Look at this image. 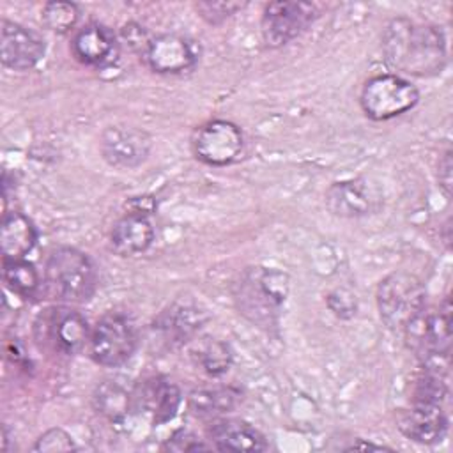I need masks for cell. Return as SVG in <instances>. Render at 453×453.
Segmentation results:
<instances>
[{"label": "cell", "mask_w": 453, "mask_h": 453, "mask_svg": "<svg viewBox=\"0 0 453 453\" xmlns=\"http://www.w3.org/2000/svg\"><path fill=\"white\" fill-rule=\"evenodd\" d=\"M382 51L389 67L411 76H435L446 67L444 32L432 23L393 18L382 34Z\"/></svg>", "instance_id": "6da1fadb"}, {"label": "cell", "mask_w": 453, "mask_h": 453, "mask_svg": "<svg viewBox=\"0 0 453 453\" xmlns=\"http://www.w3.org/2000/svg\"><path fill=\"white\" fill-rule=\"evenodd\" d=\"M287 294V274L267 267H248L232 285L239 313L265 331L276 327Z\"/></svg>", "instance_id": "7a4b0ae2"}, {"label": "cell", "mask_w": 453, "mask_h": 453, "mask_svg": "<svg viewBox=\"0 0 453 453\" xmlns=\"http://www.w3.org/2000/svg\"><path fill=\"white\" fill-rule=\"evenodd\" d=\"M44 283L48 292L58 301L85 303L96 292L97 274L87 253L62 246L46 258Z\"/></svg>", "instance_id": "3957f363"}, {"label": "cell", "mask_w": 453, "mask_h": 453, "mask_svg": "<svg viewBox=\"0 0 453 453\" xmlns=\"http://www.w3.org/2000/svg\"><path fill=\"white\" fill-rule=\"evenodd\" d=\"M425 306L426 290L414 274L396 271L388 274L377 287L380 320L393 331H403Z\"/></svg>", "instance_id": "277c9868"}, {"label": "cell", "mask_w": 453, "mask_h": 453, "mask_svg": "<svg viewBox=\"0 0 453 453\" xmlns=\"http://www.w3.org/2000/svg\"><path fill=\"white\" fill-rule=\"evenodd\" d=\"M407 347L421 363L449 359L451 304L446 297L439 306L423 308L402 331Z\"/></svg>", "instance_id": "5b68a950"}, {"label": "cell", "mask_w": 453, "mask_h": 453, "mask_svg": "<svg viewBox=\"0 0 453 453\" xmlns=\"http://www.w3.org/2000/svg\"><path fill=\"white\" fill-rule=\"evenodd\" d=\"M419 101L418 88L398 74H377L365 81L359 104L366 117L389 120L412 110Z\"/></svg>", "instance_id": "8992f818"}, {"label": "cell", "mask_w": 453, "mask_h": 453, "mask_svg": "<svg viewBox=\"0 0 453 453\" xmlns=\"http://www.w3.org/2000/svg\"><path fill=\"white\" fill-rule=\"evenodd\" d=\"M37 343L60 352L76 354L90 342V329L87 319L65 306H53L39 313L34 324Z\"/></svg>", "instance_id": "52a82bcc"}, {"label": "cell", "mask_w": 453, "mask_h": 453, "mask_svg": "<svg viewBox=\"0 0 453 453\" xmlns=\"http://www.w3.org/2000/svg\"><path fill=\"white\" fill-rule=\"evenodd\" d=\"M136 342L133 322L119 311H108L90 333V356L97 365L115 368L133 356Z\"/></svg>", "instance_id": "ba28073f"}, {"label": "cell", "mask_w": 453, "mask_h": 453, "mask_svg": "<svg viewBox=\"0 0 453 453\" xmlns=\"http://www.w3.org/2000/svg\"><path fill=\"white\" fill-rule=\"evenodd\" d=\"M319 16V9L310 2H271L264 7L260 30L264 42L280 48L301 35Z\"/></svg>", "instance_id": "9c48e42d"}, {"label": "cell", "mask_w": 453, "mask_h": 453, "mask_svg": "<svg viewBox=\"0 0 453 453\" xmlns=\"http://www.w3.org/2000/svg\"><path fill=\"white\" fill-rule=\"evenodd\" d=\"M191 147L193 154L202 163L226 166L241 156L244 149V134L234 122L214 119L195 131Z\"/></svg>", "instance_id": "30bf717a"}, {"label": "cell", "mask_w": 453, "mask_h": 453, "mask_svg": "<svg viewBox=\"0 0 453 453\" xmlns=\"http://www.w3.org/2000/svg\"><path fill=\"white\" fill-rule=\"evenodd\" d=\"M382 202L379 186L365 177L334 182L326 193L327 209L340 218L375 214L382 207Z\"/></svg>", "instance_id": "8fae6325"}, {"label": "cell", "mask_w": 453, "mask_h": 453, "mask_svg": "<svg viewBox=\"0 0 453 453\" xmlns=\"http://www.w3.org/2000/svg\"><path fill=\"white\" fill-rule=\"evenodd\" d=\"M200 57V50L195 41L177 35L161 34L150 37L143 58L147 65L159 74H180L191 71Z\"/></svg>", "instance_id": "7c38bea8"}, {"label": "cell", "mask_w": 453, "mask_h": 453, "mask_svg": "<svg viewBox=\"0 0 453 453\" xmlns=\"http://www.w3.org/2000/svg\"><path fill=\"white\" fill-rule=\"evenodd\" d=\"M44 39L32 28L2 19L0 28V55L2 64L12 71H28L44 57Z\"/></svg>", "instance_id": "4fadbf2b"}, {"label": "cell", "mask_w": 453, "mask_h": 453, "mask_svg": "<svg viewBox=\"0 0 453 453\" xmlns=\"http://www.w3.org/2000/svg\"><path fill=\"white\" fill-rule=\"evenodd\" d=\"M150 136L133 126H110L101 136V154L115 168H136L150 152Z\"/></svg>", "instance_id": "5bb4252c"}, {"label": "cell", "mask_w": 453, "mask_h": 453, "mask_svg": "<svg viewBox=\"0 0 453 453\" xmlns=\"http://www.w3.org/2000/svg\"><path fill=\"white\" fill-rule=\"evenodd\" d=\"M133 407L150 419L152 425L170 421L180 405V389L168 377L145 379L131 395Z\"/></svg>", "instance_id": "9a60e30c"}, {"label": "cell", "mask_w": 453, "mask_h": 453, "mask_svg": "<svg viewBox=\"0 0 453 453\" xmlns=\"http://www.w3.org/2000/svg\"><path fill=\"white\" fill-rule=\"evenodd\" d=\"M398 430L411 441L421 444H435L442 441L448 430V418L442 405L412 403L396 418Z\"/></svg>", "instance_id": "2e32d148"}, {"label": "cell", "mask_w": 453, "mask_h": 453, "mask_svg": "<svg viewBox=\"0 0 453 453\" xmlns=\"http://www.w3.org/2000/svg\"><path fill=\"white\" fill-rule=\"evenodd\" d=\"M154 226L142 211L126 212L110 232V246L120 257H133L150 248Z\"/></svg>", "instance_id": "e0dca14e"}, {"label": "cell", "mask_w": 453, "mask_h": 453, "mask_svg": "<svg viewBox=\"0 0 453 453\" xmlns=\"http://www.w3.org/2000/svg\"><path fill=\"white\" fill-rule=\"evenodd\" d=\"M207 437L219 451H265V437L241 419H218L207 426Z\"/></svg>", "instance_id": "ac0fdd59"}, {"label": "cell", "mask_w": 453, "mask_h": 453, "mask_svg": "<svg viewBox=\"0 0 453 453\" xmlns=\"http://www.w3.org/2000/svg\"><path fill=\"white\" fill-rule=\"evenodd\" d=\"M115 46V34L108 27L88 23L74 34L71 51L74 58L85 65H103L113 57Z\"/></svg>", "instance_id": "d6986e66"}, {"label": "cell", "mask_w": 453, "mask_h": 453, "mask_svg": "<svg viewBox=\"0 0 453 453\" xmlns=\"http://www.w3.org/2000/svg\"><path fill=\"white\" fill-rule=\"evenodd\" d=\"M37 242V230L30 218L12 211L4 212L0 223V250L4 258H23Z\"/></svg>", "instance_id": "ffe728a7"}, {"label": "cell", "mask_w": 453, "mask_h": 453, "mask_svg": "<svg viewBox=\"0 0 453 453\" xmlns=\"http://www.w3.org/2000/svg\"><path fill=\"white\" fill-rule=\"evenodd\" d=\"M241 400V391L234 386L200 388L189 393L188 407L195 416L216 418L230 412Z\"/></svg>", "instance_id": "44dd1931"}, {"label": "cell", "mask_w": 453, "mask_h": 453, "mask_svg": "<svg viewBox=\"0 0 453 453\" xmlns=\"http://www.w3.org/2000/svg\"><path fill=\"white\" fill-rule=\"evenodd\" d=\"M2 276L5 287L19 297H34L39 290V273L25 258H4Z\"/></svg>", "instance_id": "7402d4cb"}, {"label": "cell", "mask_w": 453, "mask_h": 453, "mask_svg": "<svg viewBox=\"0 0 453 453\" xmlns=\"http://www.w3.org/2000/svg\"><path fill=\"white\" fill-rule=\"evenodd\" d=\"M94 402H96L97 411L111 421L122 419L126 416L129 405H133L131 395L122 386H119L111 380H106L101 386H97Z\"/></svg>", "instance_id": "603a6c76"}, {"label": "cell", "mask_w": 453, "mask_h": 453, "mask_svg": "<svg viewBox=\"0 0 453 453\" xmlns=\"http://www.w3.org/2000/svg\"><path fill=\"white\" fill-rule=\"evenodd\" d=\"M80 18V11L76 4L71 2H48L42 7V25L55 34H67L74 28Z\"/></svg>", "instance_id": "cb8c5ba5"}, {"label": "cell", "mask_w": 453, "mask_h": 453, "mask_svg": "<svg viewBox=\"0 0 453 453\" xmlns=\"http://www.w3.org/2000/svg\"><path fill=\"white\" fill-rule=\"evenodd\" d=\"M163 324L161 329L175 340H182V336H189L200 327V311L189 306H180V308H172L170 311L163 313Z\"/></svg>", "instance_id": "d4e9b609"}, {"label": "cell", "mask_w": 453, "mask_h": 453, "mask_svg": "<svg viewBox=\"0 0 453 453\" xmlns=\"http://www.w3.org/2000/svg\"><path fill=\"white\" fill-rule=\"evenodd\" d=\"M196 359L200 363V366L212 377H218L221 373H225L230 365H232V350L228 347V343L219 342V340H211L207 343H203L198 349Z\"/></svg>", "instance_id": "484cf974"}, {"label": "cell", "mask_w": 453, "mask_h": 453, "mask_svg": "<svg viewBox=\"0 0 453 453\" xmlns=\"http://www.w3.org/2000/svg\"><path fill=\"white\" fill-rule=\"evenodd\" d=\"M246 7L244 2H196L195 9L211 25H219Z\"/></svg>", "instance_id": "4316f807"}, {"label": "cell", "mask_w": 453, "mask_h": 453, "mask_svg": "<svg viewBox=\"0 0 453 453\" xmlns=\"http://www.w3.org/2000/svg\"><path fill=\"white\" fill-rule=\"evenodd\" d=\"M32 449L41 453H57V451H73L76 449V446L65 430L50 428L35 441Z\"/></svg>", "instance_id": "83f0119b"}, {"label": "cell", "mask_w": 453, "mask_h": 453, "mask_svg": "<svg viewBox=\"0 0 453 453\" xmlns=\"http://www.w3.org/2000/svg\"><path fill=\"white\" fill-rule=\"evenodd\" d=\"M211 446H207L202 439H198L193 432L189 430H177L172 434V437H168V441L165 442L163 449L168 451H198V449H209Z\"/></svg>", "instance_id": "f1b7e54d"}, {"label": "cell", "mask_w": 453, "mask_h": 453, "mask_svg": "<svg viewBox=\"0 0 453 453\" xmlns=\"http://www.w3.org/2000/svg\"><path fill=\"white\" fill-rule=\"evenodd\" d=\"M327 306L329 310L338 315V317H352L356 311V303H354V297L350 294H345L342 290H336L333 294L327 296Z\"/></svg>", "instance_id": "f546056e"}, {"label": "cell", "mask_w": 453, "mask_h": 453, "mask_svg": "<svg viewBox=\"0 0 453 453\" xmlns=\"http://www.w3.org/2000/svg\"><path fill=\"white\" fill-rule=\"evenodd\" d=\"M122 37L129 42V46L136 51H140L143 55V51L147 50V44L150 42V37L145 34L143 27H140L138 23H127L122 27L120 30Z\"/></svg>", "instance_id": "4dcf8cb0"}, {"label": "cell", "mask_w": 453, "mask_h": 453, "mask_svg": "<svg viewBox=\"0 0 453 453\" xmlns=\"http://www.w3.org/2000/svg\"><path fill=\"white\" fill-rule=\"evenodd\" d=\"M451 150L448 149L439 163H437V179H439V186L442 188V191L446 193V196L451 195Z\"/></svg>", "instance_id": "1f68e13d"}, {"label": "cell", "mask_w": 453, "mask_h": 453, "mask_svg": "<svg viewBox=\"0 0 453 453\" xmlns=\"http://www.w3.org/2000/svg\"><path fill=\"white\" fill-rule=\"evenodd\" d=\"M359 448H363V449H386L384 446H377V444H366V442H356V444H352L349 449H359Z\"/></svg>", "instance_id": "d6a6232c"}]
</instances>
